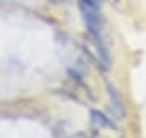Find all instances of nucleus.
Instances as JSON below:
<instances>
[{"mask_svg": "<svg viewBox=\"0 0 146 138\" xmlns=\"http://www.w3.org/2000/svg\"><path fill=\"white\" fill-rule=\"evenodd\" d=\"M107 93H109V106L110 111L114 114V117L117 120H122L125 117V106H123V101L120 98L119 91L115 86H112L110 83H107Z\"/></svg>", "mask_w": 146, "mask_h": 138, "instance_id": "obj_1", "label": "nucleus"}, {"mask_svg": "<svg viewBox=\"0 0 146 138\" xmlns=\"http://www.w3.org/2000/svg\"><path fill=\"white\" fill-rule=\"evenodd\" d=\"M91 117H93V122L98 123L101 128H117V125H115L114 120L107 119V117L99 111H93L91 112Z\"/></svg>", "mask_w": 146, "mask_h": 138, "instance_id": "obj_2", "label": "nucleus"}]
</instances>
